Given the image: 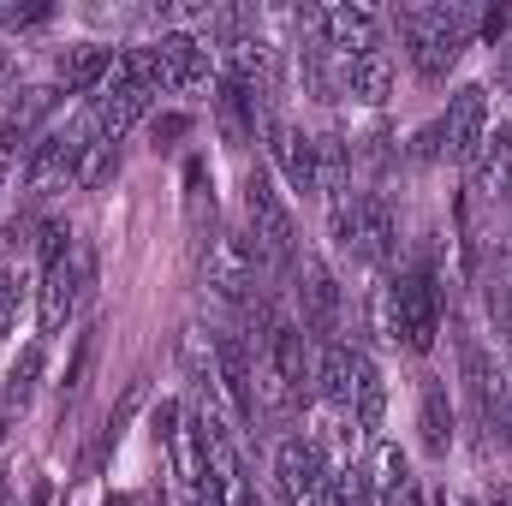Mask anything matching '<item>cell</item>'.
Returning a JSON list of instances; mask_svg holds the SVG:
<instances>
[{"label": "cell", "mask_w": 512, "mask_h": 506, "mask_svg": "<svg viewBox=\"0 0 512 506\" xmlns=\"http://www.w3.org/2000/svg\"><path fill=\"white\" fill-rule=\"evenodd\" d=\"M417 441L435 459L453 447V399H447L441 381H423V393H417Z\"/></svg>", "instance_id": "obj_18"}, {"label": "cell", "mask_w": 512, "mask_h": 506, "mask_svg": "<svg viewBox=\"0 0 512 506\" xmlns=\"http://www.w3.org/2000/svg\"><path fill=\"white\" fill-rule=\"evenodd\" d=\"M268 477H274V501L280 506H310L328 489V459H322V447H316L310 435H286V441L274 447Z\"/></svg>", "instance_id": "obj_6"}, {"label": "cell", "mask_w": 512, "mask_h": 506, "mask_svg": "<svg viewBox=\"0 0 512 506\" xmlns=\"http://www.w3.org/2000/svg\"><path fill=\"white\" fill-rule=\"evenodd\" d=\"M382 506H423V483L411 477V483H405V489H393V495H387Z\"/></svg>", "instance_id": "obj_30"}, {"label": "cell", "mask_w": 512, "mask_h": 506, "mask_svg": "<svg viewBox=\"0 0 512 506\" xmlns=\"http://www.w3.org/2000/svg\"><path fill=\"white\" fill-rule=\"evenodd\" d=\"M108 72H114V48L108 42H72V48H60V60H54V84H60V96H102V84H108Z\"/></svg>", "instance_id": "obj_13"}, {"label": "cell", "mask_w": 512, "mask_h": 506, "mask_svg": "<svg viewBox=\"0 0 512 506\" xmlns=\"http://www.w3.org/2000/svg\"><path fill=\"white\" fill-rule=\"evenodd\" d=\"M245 239L256 245L262 262H292L298 256V227H292V209L280 203V191H274V179L251 167L245 173Z\"/></svg>", "instance_id": "obj_4"}, {"label": "cell", "mask_w": 512, "mask_h": 506, "mask_svg": "<svg viewBox=\"0 0 512 506\" xmlns=\"http://www.w3.org/2000/svg\"><path fill=\"white\" fill-rule=\"evenodd\" d=\"M30 506H60V495H54V489H36V501Z\"/></svg>", "instance_id": "obj_33"}, {"label": "cell", "mask_w": 512, "mask_h": 506, "mask_svg": "<svg viewBox=\"0 0 512 506\" xmlns=\"http://www.w3.org/2000/svg\"><path fill=\"white\" fill-rule=\"evenodd\" d=\"M155 60H161V84L167 90H203L209 84V48L191 30H161Z\"/></svg>", "instance_id": "obj_14"}, {"label": "cell", "mask_w": 512, "mask_h": 506, "mask_svg": "<svg viewBox=\"0 0 512 506\" xmlns=\"http://www.w3.org/2000/svg\"><path fill=\"white\" fill-rule=\"evenodd\" d=\"M268 131V155H274V167L286 173V185L298 191V197H322V179H316V137L310 131H298L292 120H262Z\"/></svg>", "instance_id": "obj_11"}, {"label": "cell", "mask_w": 512, "mask_h": 506, "mask_svg": "<svg viewBox=\"0 0 512 506\" xmlns=\"http://www.w3.org/2000/svg\"><path fill=\"white\" fill-rule=\"evenodd\" d=\"M90 352H96V334H78V352H72V364H66V393L84 381V370H90Z\"/></svg>", "instance_id": "obj_28"}, {"label": "cell", "mask_w": 512, "mask_h": 506, "mask_svg": "<svg viewBox=\"0 0 512 506\" xmlns=\"http://www.w3.org/2000/svg\"><path fill=\"white\" fill-rule=\"evenodd\" d=\"M393 334L417 358L435 352V334H441V286H435V268L429 262H411V268L393 274Z\"/></svg>", "instance_id": "obj_3"}, {"label": "cell", "mask_w": 512, "mask_h": 506, "mask_svg": "<svg viewBox=\"0 0 512 506\" xmlns=\"http://www.w3.org/2000/svg\"><path fill=\"white\" fill-rule=\"evenodd\" d=\"M364 322H370L376 340L399 346V334H393V280H376V286H370V298H364Z\"/></svg>", "instance_id": "obj_25"}, {"label": "cell", "mask_w": 512, "mask_h": 506, "mask_svg": "<svg viewBox=\"0 0 512 506\" xmlns=\"http://www.w3.org/2000/svg\"><path fill=\"white\" fill-rule=\"evenodd\" d=\"M322 495H328V506H382V495H376L370 477H364V465H334Z\"/></svg>", "instance_id": "obj_22"}, {"label": "cell", "mask_w": 512, "mask_h": 506, "mask_svg": "<svg viewBox=\"0 0 512 506\" xmlns=\"http://www.w3.org/2000/svg\"><path fill=\"white\" fill-rule=\"evenodd\" d=\"M0 506H18V495H12V489H0Z\"/></svg>", "instance_id": "obj_34"}, {"label": "cell", "mask_w": 512, "mask_h": 506, "mask_svg": "<svg viewBox=\"0 0 512 506\" xmlns=\"http://www.w3.org/2000/svg\"><path fill=\"white\" fill-rule=\"evenodd\" d=\"M42 364H48L42 340H30V346L12 358V370H6V381H0V405H6V411H24V405L36 399V387H42Z\"/></svg>", "instance_id": "obj_20"}, {"label": "cell", "mask_w": 512, "mask_h": 506, "mask_svg": "<svg viewBox=\"0 0 512 506\" xmlns=\"http://www.w3.org/2000/svg\"><path fill=\"white\" fill-rule=\"evenodd\" d=\"M507 352H512V322H507Z\"/></svg>", "instance_id": "obj_36"}, {"label": "cell", "mask_w": 512, "mask_h": 506, "mask_svg": "<svg viewBox=\"0 0 512 506\" xmlns=\"http://www.w3.org/2000/svg\"><path fill=\"white\" fill-rule=\"evenodd\" d=\"M114 173H120V143H84L72 185H78V191H102Z\"/></svg>", "instance_id": "obj_23"}, {"label": "cell", "mask_w": 512, "mask_h": 506, "mask_svg": "<svg viewBox=\"0 0 512 506\" xmlns=\"http://www.w3.org/2000/svg\"><path fill=\"white\" fill-rule=\"evenodd\" d=\"M352 417H358L364 435H376L387 423V376L364 346H358V358H352Z\"/></svg>", "instance_id": "obj_15"}, {"label": "cell", "mask_w": 512, "mask_h": 506, "mask_svg": "<svg viewBox=\"0 0 512 506\" xmlns=\"http://www.w3.org/2000/svg\"><path fill=\"white\" fill-rule=\"evenodd\" d=\"M114 506H131V501H114Z\"/></svg>", "instance_id": "obj_37"}, {"label": "cell", "mask_w": 512, "mask_h": 506, "mask_svg": "<svg viewBox=\"0 0 512 506\" xmlns=\"http://www.w3.org/2000/svg\"><path fill=\"white\" fill-rule=\"evenodd\" d=\"M346 96L358 102V108H382L387 96H393V60H387V48H364L352 66H346Z\"/></svg>", "instance_id": "obj_16"}, {"label": "cell", "mask_w": 512, "mask_h": 506, "mask_svg": "<svg viewBox=\"0 0 512 506\" xmlns=\"http://www.w3.org/2000/svg\"><path fill=\"white\" fill-rule=\"evenodd\" d=\"M256 274H262V256L245 233H221L209 239V256H203V286L227 304H251L256 298Z\"/></svg>", "instance_id": "obj_8"}, {"label": "cell", "mask_w": 512, "mask_h": 506, "mask_svg": "<svg viewBox=\"0 0 512 506\" xmlns=\"http://www.w3.org/2000/svg\"><path fill=\"white\" fill-rule=\"evenodd\" d=\"M399 36L411 48L417 78H447V66L471 42V12L465 6H405L399 12Z\"/></svg>", "instance_id": "obj_1"}, {"label": "cell", "mask_w": 512, "mask_h": 506, "mask_svg": "<svg viewBox=\"0 0 512 506\" xmlns=\"http://www.w3.org/2000/svg\"><path fill=\"white\" fill-rule=\"evenodd\" d=\"M6 78H12V48L0 42V84H6Z\"/></svg>", "instance_id": "obj_32"}, {"label": "cell", "mask_w": 512, "mask_h": 506, "mask_svg": "<svg viewBox=\"0 0 512 506\" xmlns=\"http://www.w3.org/2000/svg\"><path fill=\"white\" fill-rule=\"evenodd\" d=\"M90 280H96L90 245H72L60 262L42 268V286H36V322H42V334H60L72 322V310H78V298H84Z\"/></svg>", "instance_id": "obj_5"}, {"label": "cell", "mask_w": 512, "mask_h": 506, "mask_svg": "<svg viewBox=\"0 0 512 506\" xmlns=\"http://www.w3.org/2000/svg\"><path fill=\"white\" fill-rule=\"evenodd\" d=\"M24 155H30V131L0 114V179H6V173H18V167H24Z\"/></svg>", "instance_id": "obj_26"}, {"label": "cell", "mask_w": 512, "mask_h": 506, "mask_svg": "<svg viewBox=\"0 0 512 506\" xmlns=\"http://www.w3.org/2000/svg\"><path fill=\"white\" fill-rule=\"evenodd\" d=\"M489 90L483 84H459L453 96H447V114H441V155L447 161H459V167H471L477 161V149H483V137H489Z\"/></svg>", "instance_id": "obj_9"}, {"label": "cell", "mask_w": 512, "mask_h": 506, "mask_svg": "<svg viewBox=\"0 0 512 506\" xmlns=\"http://www.w3.org/2000/svg\"><path fill=\"white\" fill-rule=\"evenodd\" d=\"M471 185H477L483 197H512V131L489 126L477 161H471Z\"/></svg>", "instance_id": "obj_17"}, {"label": "cell", "mask_w": 512, "mask_h": 506, "mask_svg": "<svg viewBox=\"0 0 512 506\" xmlns=\"http://www.w3.org/2000/svg\"><path fill=\"white\" fill-rule=\"evenodd\" d=\"M501 506H512V489H501Z\"/></svg>", "instance_id": "obj_35"}, {"label": "cell", "mask_w": 512, "mask_h": 506, "mask_svg": "<svg viewBox=\"0 0 512 506\" xmlns=\"http://www.w3.org/2000/svg\"><path fill=\"white\" fill-rule=\"evenodd\" d=\"M84 131H48V137H36L30 143V155H24V185L36 191V197H48V191H66L72 185V173H78V155H84Z\"/></svg>", "instance_id": "obj_10"}, {"label": "cell", "mask_w": 512, "mask_h": 506, "mask_svg": "<svg viewBox=\"0 0 512 506\" xmlns=\"http://www.w3.org/2000/svg\"><path fill=\"white\" fill-rule=\"evenodd\" d=\"M292 280H298V316H304V334L316 340H334L340 334V316H346V298H340V280L322 256H292Z\"/></svg>", "instance_id": "obj_7"}, {"label": "cell", "mask_w": 512, "mask_h": 506, "mask_svg": "<svg viewBox=\"0 0 512 506\" xmlns=\"http://www.w3.org/2000/svg\"><path fill=\"white\" fill-rule=\"evenodd\" d=\"M328 209H334L340 251H352L358 262H370V268H387L393 262V251H399V221H393V203H387L382 191H358V197L328 203Z\"/></svg>", "instance_id": "obj_2"}, {"label": "cell", "mask_w": 512, "mask_h": 506, "mask_svg": "<svg viewBox=\"0 0 512 506\" xmlns=\"http://www.w3.org/2000/svg\"><path fill=\"white\" fill-rule=\"evenodd\" d=\"M54 102H60V84H30V90L6 108V120H18L24 131H36L48 114H54Z\"/></svg>", "instance_id": "obj_24"}, {"label": "cell", "mask_w": 512, "mask_h": 506, "mask_svg": "<svg viewBox=\"0 0 512 506\" xmlns=\"http://www.w3.org/2000/svg\"><path fill=\"white\" fill-rule=\"evenodd\" d=\"M18 298H24V274L0 268V340H6V334H12V322H18Z\"/></svg>", "instance_id": "obj_27"}, {"label": "cell", "mask_w": 512, "mask_h": 506, "mask_svg": "<svg viewBox=\"0 0 512 506\" xmlns=\"http://www.w3.org/2000/svg\"><path fill=\"white\" fill-rule=\"evenodd\" d=\"M215 120H221V131H227L233 143H245L256 131V90H245L239 78H221V90H215Z\"/></svg>", "instance_id": "obj_21"}, {"label": "cell", "mask_w": 512, "mask_h": 506, "mask_svg": "<svg viewBox=\"0 0 512 506\" xmlns=\"http://www.w3.org/2000/svg\"><path fill=\"white\" fill-rule=\"evenodd\" d=\"M6 24H42L48 18V6H12V12H0Z\"/></svg>", "instance_id": "obj_31"}, {"label": "cell", "mask_w": 512, "mask_h": 506, "mask_svg": "<svg viewBox=\"0 0 512 506\" xmlns=\"http://www.w3.org/2000/svg\"><path fill=\"white\" fill-rule=\"evenodd\" d=\"M358 465H364V477H370V489H376L382 501L393 495V489H405V483H411V459H405V447H399V441H387V435H370V453H364Z\"/></svg>", "instance_id": "obj_19"}, {"label": "cell", "mask_w": 512, "mask_h": 506, "mask_svg": "<svg viewBox=\"0 0 512 506\" xmlns=\"http://www.w3.org/2000/svg\"><path fill=\"white\" fill-rule=\"evenodd\" d=\"M227 506H262V495H256V483L245 477V471H233V483H227Z\"/></svg>", "instance_id": "obj_29"}, {"label": "cell", "mask_w": 512, "mask_h": 506, "mask_svg": "<svg viewBox=\"0 0 512 506\" xmlns=\"http://www.w3.org/2000/svg\"><path fill=\"white\" fill-rule=\"evenodd\" d=\"M316 42L322 48H334V54H346V60H358L364 48H376V24H382V12L376 6H364V0H340V6H322L316 18Z\"/></svg>", "instance_id": "obj_12"}]
</instances>
